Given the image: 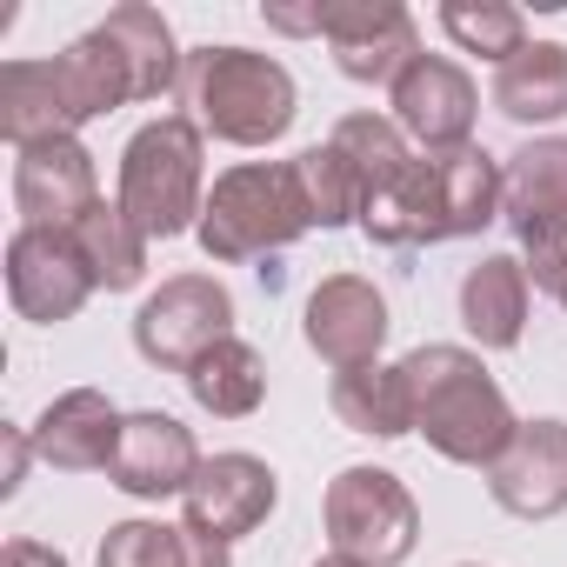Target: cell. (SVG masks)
<instances>
[{
  "instance_id": "6da1fadb",
  "label": "cell",
  "mask_w": 567,
  "mask_h": 567,
  "mask_svg": "<svg viewBox=\"0 0 567 567\" xmlns=\"http://www.w3.org/2000/svg\"><path fill=\"white\" fill-rule=\"evenodd\" d=\"M507 167L487 154V147H447V154H427L414 161L381 200H368L361 227L368 240L381 247H427V240H461V234H481L494 214H501V181Z\"/></svg>"
},
{
  "instance_id": "7a4b0ae2",
  "label": "cell",
  "mask_w": 567,
  "mask_h": 567,
  "mask_svg": "<svg viewBox=\"0 0 567 567\" xmlns=\"http://www.w3.org/2000/svg\"><path fill=\"white\" fill-rule=\"evenodd\" d=\"M408 388H414V427L427 434V447L441 461H461V467H494L520 421L507 408V394L494 388V374L481 368V354L467 348H414L408 361Z\"/></svg>"
},
{
  "instance_id": "3957f363",
  "label": "cell",
  "mask_w": 567,
  "mask_h": 567,
  "mask_svg": "<svg viewBox=\"0 0 567 567\" xmlns=\"http://www.w3.org/2000/svg\"><path fill=\"white\" fill-rule=\"evenodd\" d=\"M187 121L214 141L234 147H267L295 127V74L274 54H247V48H194L187 54Z\"/></svg>"
},
{
  "instance_id": "277c9868",
  "label": "cell",
  "mask_w": 567,
  "mask_h": 567,
  "mask_svg": "<svg viewBox=\"0 0 567 567\" xmlns=\"http://www.w3.org/2000/svg\"><path fill=\"white\" fill-rule=\"evenodd\" d=\"M315 227V207L301 194V174L295 161H247V167H227L200 207V247L214 260H254V254H274V247H295L301 234Z\"/></svg>"
},
{
  "instance_id": "5b68a950",
  "label": "cell",
  "mask_w": 567,
  "mask_h": 567,
  "mask_svg": "<svg viewBox=\"0 0 567 567\" xmlns=\"http://www.w3.org/2000/svg\"><path fill=\"white\" fill-rule=\"evenodd\" d=\"M200 161H207V147H200V127L187 114H161L127 141V154H121V207L147 240H174V234L200 227V207H207Z\"/></svg>"
},
{
  "instance_id": "8992f818",
  "label": "cell",
  "mask_w": 567,
  "mask_h": 567,
  "mask_svg": "<svg viewBox=\"0 0 567 567\" xmlns=\"http://www.w3.org/2000/svg\"><path fill=\"white\" fill-rule=\"evenodd\" d=\"M328 540L361 567H401L421 540V507L388 467H341L328 487Z\"/></svg>"
},
{
  "instance_id": "52a82bcc",
  "label": "cell",
  "mask_w": 567,
  "mask_h": 567,
  "mask_svg": "<svg viewBox=\"0 0 567 567\" xmlns=\"http://www.w3.org/2000/svg\"><path fill=\"white\" fill-rule=\"evenodd\" d=\"M234 334V295L220 288L214 274H174L141 301L134 315V348L154 368H194L207 348H220Z\"/></svg>"
},
{
  "instance_id": "ba28073f",
  "label": "cell",
  "mask_w": 567,
  "mask_h": 567,
  "mask_svg": "<svg viewBox=\"0 0 567 567\" xmlns=\"http://www.w3.org/2000/svg\"><path fill=\"white\" fill-rule=\"evenodd\" d=\"M94 295V274L74 247V234H54V227H21L8 240V301L21 308V321L34 328H61L87 308Z\"/></svg>"
},
{
  "instance_id": "9c48e42d",
  "label": "cell",
  "mask_w": 567,
  "mask_h": 567,
  "mask_svg": "<svg viewBox=\"0 0 567 567\" xmlns=\"http://www.w3.org/2000/svg\"><path fill=\"white\" fill-rule=\"evenodd\" d=\"M315 34L334 41L348 81H388L394 87L421 61V28L401 0H334V8H315Z\"/></svg>"
},
{
  "instance_id": "30bf717a",
  "label": "cell",
  "mask_w": 567,
  "mask_h": 567,
  "mask_svg": "<svg viewBox=\"0 0 567 567\" xmlns=\"http://www.w3.org/2000/svg\"><path fill=\"white\" fill-rule=\"evenodd\" d=\"M274 501H280V487H274L267 461H254V454H214V461H200V474L181 494V507H187L181 527L227 547V540L254 534L274 514Z\"/></svg>"
},
{
  "instance_id": "8fae6325",
  "label": "cell",
  "mask_w": 567,
  "mask_h": 567,
  "mask_svg": "<svg viewBox=\"0 0 567 567\" xmlns=\"http://www.w3.org/2000/svg\"><path fill=\"white\" fill-rule=\"evenodd\" d=\"M308 348L328 368H341V374L381 361V348H388V301H381L374 280H361V274L321 280V288L308 295Z\"/></svg>"
},
{
  "instance_id": "7c38bea8",
  "label": "cell",
  "mask_w": 567,
  "mask_h": 567,
  "mask_svg": "<svg viewBox=\"0 0 567 567\" xmlns=\"http://www.w3.org/2000/svg\"><path fill=\"white\" fill-rule=\"evenodd\" d=\"M14 207H21L28 227H54V234L81 227V214L101 207V194H94V154L74 134L21 147V161H14Z\"/></svg>"
},
{
  "instance_id": "4fadbf2b",
  "label": "cell",
  "mask_w": 567,
  "mask_h": 567,
  "mask_svg": "<svg viewBox=\"0 0 567 567\" xmlns=\"http://www.w3.org/2000/svg\"><path fill=\"white\" fill-rule=\"evenodd\" d=\"M487 494L514 520H554L567 507V421H520L514 447L487 467Z\"/></svg>"
},
{
  "instance_id": "5bb4252c",
  "label": "cell",
  "mask_w": 567,
  "mask_h": 567,
  "mask_svg": "<svg viewBox=\"0 0 567 567\" xmlns=\"http://www.w3.org/2000/svg\"><path fill=\"white\" fill-rule=\"evenodd\" d=\"M474 107H481L474 81H467L454 61H441V54H421V61L394 81V127L414 134L427 154L467 147V134H474Z\"/></svg>"
},
{
  "instance_id": "9a60e30c",
  "label": "cell",
  "mask_w": 567,
  "mask_h": 567,
  "mask_svg": "<svg viewBox=\"0 0 567 567\" xmlns=\"http://www.w3.org/2000/svg\"><path fill=\"white\" fill-rule=\"evenodd\" d=\"M200 474V447L174 414H127L121 427V454L107 467V481L134 501H167L187 494V481Z\"/></svg>"
},
{
  "instance_id": "2e32d148",
  "label": "cell",
  "mask_w": 567,
  "mask_h": 567,
  "mask_svg": "<svg viewBox=\"0 0 567 567\" xmlns=\"http://www.w3.org/2000/svg\"><path fill=\"white\" fill-rule=\"evenodd\" d=\"M121 427H127V414H114V401L101 388H74L34 421V454L61 474H101L121 454Z\"/></svg>"
},
{
  "instance_id": "e0dca14e",
  "label": "cell",
  "mask_w": 567,
  "mask_h": 567,
  "mask_svg": "<svg viewBox=\"0 0 567 567\" xmlns=\"http://www.w3.org/2000/svg\"><path fill=\"white\" fill-rule=\"evenodd\" d=\"M54 87H61V114H68V127H87V121L114 114L121 101H134L127 61L114 54V41H107L101 28L81 34L68 54H54Z\"/></svg>"
},
{
  "instance_id": "ac0fdd59",
  "label": "cell",
  "mask_w": 567,
  "mask_h": 567,
  "mask_svg": "<svg viewBox=\"0 0 567 567\" xmlns=\"http://www.w3.org/2000/svg\"><path fill=\"white\" fill-rule=\"evenodd\" d=\"M461 328L481 348H514L527 328V267L514 254H487L461 280Z\"/></svg>"
},
{
  "instance_id": "d6986e66",
  "label": "cell",
  "mask_w": 567,
  "mask_h": 567,
  "mask_svg": "<svg viewBox=\"0 0 567 567\" xmlns=\"http://www.w3.org/2000/svg\"><path fill=\"white\" fill-rule=\"evenodd\" d=\"M101 34L114 41V54L127 61V81H134V101H161L187 81V54L174 48L167 21L154 8H141V0H127V8H114L101 21Z\"/></svg>"
},
{
  "instance_id": "ffe728a7",
  "label": "cell",
  "mask_w": 567,
  "mask_h": 567,
  "mask_svg": "<svg viewBox=\"0 0 567 567\" xmlns=\"http://www.w3.org/2000/svg\"><path fill=\"white\" fill-rule=\"evenodd\" d=\"M334 414L341 427L354 434H374V441H401L414 434V388H408V368H354V374H334Z\"/></svg>"
},
{
  "instance_id": "44dd1931",
  "label": "cell",
  "mask_w": 567,
  "mask_h": 567,
  "mask_svg": "<svg viewBox=\"0 0 567 567\" xmlns=\"http://www.w3.org/2000/svg\"><path fill=\"white\" fill-rule=\"evenodd\" d=\"M494 107L507 121H560L567 114V48L560 41H527L501 74H494Z\"/></svg>"
},
{
  "instance_id": "7402d4cb",
  "label": "cell",
  "mask_w": 567,
  "mask_h": 567,
  "mask_svg": "<svg viewBox=\"0 0 567 567\" xmlns=\"http://www.w3.org/2000/svg\"><path fill=\"white\" fill-rule=\"evenodd\" d=\"M0 134L14 141V154L74 134L68 114H61L54 61H8V68H0Z\"/></svg>"
},
{
  "instance_id": "603a6c76",
  "label": "cell",
  "mask_w": 567,
  "mask_h": 567,
  "mask_svg": "<svg viewBox=\"0 0 567 567\" xmlns=\"http://www.w3.org/2000/svg\"><path fill=\"white\" fill-rule=\"evenodd\" d=\"M74 234V247H81V260H87V274H94V288H107V295H127V288H141V274H147V234L127 220V207L114 200H101L94 214H81V227H68Z\"/></svg>"
},
{
  "instance_id": "cb8c5ba5",
  "label": "cell",
  "mask_w": 567,
  "mask_h": 567,
  "mask_svg": "<svg viewBox=\"0 0 567 567\" xmlns=\"http://www.w3.org/2000/svg\"><path fill=\"white\" fill-rule=\"evenodd\" d=\"M187 394L207 408V414H220V421H240V414H254L260 408V394H267V361L247 348V341H220V348H207L194 368H187Z\"/></svg>"
},
{
  "instance_id": "d4e9b609",
  "label": "cell",
  "mask_w": 567,
  "mask_h": 567,
  "mask_svg": "<svg viewBox=\"0 0 567 567\" xmlns=\"http://www.w3.org/2000/svg\"><path fill=\"white\" fill-rule=\"evenodd\" d=\"M501 214L507 227L547 214V207H567V141H527L520 154H507V174H501Z\"/></svg>"
},
{
  "instance_id": "484cf974",
  "label": "cell",
  "mask_w": 567,
  "mask_h": 567,
  "mask_svg": "<svg viewBox=\"0 0 567 567\" xmlns=\"http://www.w3.org/2000/svg\"><path fill=\"white\" fill-rule=\"evenodd\" d=\"M334 147L354 161V174H361V187H368V200H381L408 167H414V154H408V134L394 127V121H381V114H348L341 127H334Z\"/></svg>"
},
{
  "instance_id": "4316f807",
  "label": "cell",
  "mask_w": 567,
  "mask_h": 567,
  "mask_svg": "<svg viewBox=\"0 0 567 567\" xmlns=\"http://www.w3.org/2000/svg\"><path fill=\"white\" fill-rule=\"evenodd\" d=\"M295 174H301V194H308V207H315V227H348V220L368 214V187H361L354 161H348L334 141L295 154Z\"/></svg>"
},
{
  "instance_id": "83f0119b",
  "label": "cell",
  "mask_w": 567,
  "mask_h": 567,
  "mask_svg": "<svg viewBox=\"0 0 567 567\" xmlns=\"http://www.w3.org/2000/svg\"><path fill=\"white\" fill-rule=\"evenodd\" d=\"M441 28L467 48V54H481V61H514L520 48H527V21H520V8H507V0H447L441 8Z\"/></svg>"
},
{
  "instance_id": "f1b7e54d",
  "label": "cell",
  "mask_w": 567,
  "mask_h": 567,
  "mask_svg": "<svg viewBox=\"0 0 567 567\" xmlns=\"http://www.w3.org/2000/svg\"><path fill=\"white\" fill-rule=\"evenodd\" d=\"M101 567H194V534L167 520H121L101 540Z\"/></svg>"
},
{
  "instance_id": "f546056e",
  "label": "cell",
  "mask_w": 567,
  "mask_h": 567,
  "mask_svg": "<svg viewBox=\"0 0 567 567\" xmlns=\"http://www.w3.org/2000/svg\"><path fill=\"white\" fill-rule=\"evenodd\" d=\"M514 240H520V254H527L520 267H527L534 288L567 295V207H547V214L520 220V227H514Z\"/></svg>"
},
{
  "instance_id": "4dcf8cb0",
  "label": "cell",
  "mask_w": 567,
  "mask_h": 567,
  "mask_svg": "<svg viewBox=\"0 0 567 567\" xmlns=\"http://www.w3.org/2000/svg\"><path fill=\"white\" fill-rule=\"evenodd\" d=\"M28 454H34V434L21 427H0V494H14L21 474H28Z\"/></svg>"
},
{
  "instance_id": "1f68e13d",
  "label": "cell",
  "mask_w": 567,
  "mask_h": 567,
  "mask_svg": "<svg viewBox=\"0 0 567 567\" xmlns=\"http://www.w3.org/2000/svg\"><path fill=\"white\" fill-rule=\"evenodd\" d=\"M0 567H68L54 547H41V540H8V554H0Z\"/></svg>"
},
{
  "instance_id": "d6a6232c",
  "label": "cell",
  "mask_w": 567,
  "mask_h": 567,
  "mask_svg": "<svg viewBox=\"0 0 567 567\" xmlns=\"http://www.w3.org/2000/svg\"><path fill=\"white\" fill-rule=\"evenodd\" d=\"M315 567H361V560H348V554H328V560H315Z\"/></svg>"
},
{
  "instance_id": "836d02e7",
  "label": "cell",
  "mask_w": 567,
  "mask_h": 567,
  "mask_svg": "<svg viewBox=\"0 0 567 567\" xmlns=\"http://www.w3.org/2000/svg\"><path fill=\"white\" fill-rule=\"evenodd\" d=\"M560 308H567V295H560Z\"/></svg>"
}]
</instances>
